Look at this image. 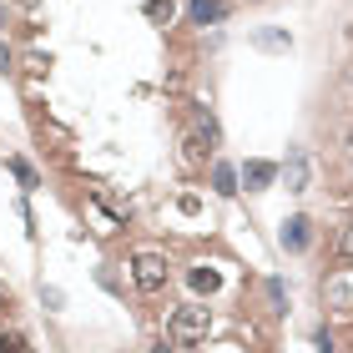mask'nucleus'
Masks as SVG:
<instances>
[{"mask_svg":"<svg viewBox=\"0 0 353 353\" xmlns=\"http://www.w3.org/2000/svg\"><path fill=\"white\" fill-rule=\"evenodd\" d=\"M132 283H137V293H167V258H157V252H137V263H132Z\"/></svg>","mask_w":353,"mask_h":353,"instance_id":"1","label":"nucleus"},{"mask_svg":"<svg viewBox=\"0 0 353 353\" xmlns=\"http://www.w3.org/2000/svg\"><path fill=\"white\" fill-rule=\"evenodd\" d=\"M207 328H212V313L207 308H176L172 313V343H202Z\"/></svg>","mask_w":353,"mask_h":353,"instance_id":"2","label":"nucleus"},{"mask_svg":"<svg viewBox=\"0 0 353 353\" xmlns=\"http://www.w3.org/2000/svg\"><path fill=\"white\" fill-rule=\"evenodd\" d=\"M283 182H288V192H308V152H303V147H293V152H288Z\"/></svg>","mask_w":353,"mask_h":353,"instance_id":"3","label":"nucleus"},{"mask_svg":"<svg viewBox=\"0 0 353 353\" xmlns=\"http://www.w3.org/2000/svg\"><path fill=\"white\" fill-rule=\"evenodd\" d=\"M308 228H313L308 217H288V222H283V248H288V252H303V248L313 243V232H308Z\"/></svg>","mask_w":353,"mask_h":353,"instance_id":"4","label":"nucleus"},{"mask_svg":"<svg viewBox=\"0 0 353 353\" xmlns=\"http://www.w3.org/2000/svg\"><path fill=\"white\" fill-rule=\"evenodd\" d=\"M228 15V0H192V26H212Z\"/></svg>","mask_w":353,"mask_h":353,"instance_id":"5","label":"nucleus"},{"mask_svg":"<svg viewBox=\"0 0 353 353\" xmlns=\"http://www.w3.org/2000/svg\"><path fill=\"white\" fill-rule=\"evenodd\" d=\"M272 176H278V167H272V162H263V157H258V162H248V167H243V182H248L252 192H258V187H268Z\"/></svg>","mask_w":353,"mask_h":353,"instance_id":"6","label":"nucleus"},{"mask_svg":"<svg viewBox=\"0 0 353 353\" xmlns=\"http://www.w3.org/2000/svg\"><path fill=\"white\" fill-rule=\"evenodd\" d=\"M192 288H197V293H217V288H222V272L217 268H192Z\"/></svg>","mask_w":353,"mask_h":353,"instance_id":"7","label":"nucleus"},{"mask_svg":"<svg viewBox=\"0 0 353 353\" xmlns=\"http://www.w3.org/2000/svg\"><path fill=\"white\" fill-rule=\"evenodd\" d=\"M237 176H243V172H232L228 162H217V167H212V187L222 192V197H232V192H237Z\"/></svg>","mask_w":353,"mask_h":353,"instance_id":"8","label":"nucleus"},{"mask_svg":"<svg viewBox=\"0 0 353 353\" xmlns=\"http://www.w3.org/2000/svg\"><path fill=\"white\" fill-rule=\"evenodd\" d=\"M252 46H263V51H288V30H258V36H252Z\"/></svg>","mask_w":353,"mask_h":353,"instance_id":"9","label":"nucleus"},{"mask_svg":"<svg viewBox=\"0 0 353 353\" xmlns=\"http://www.w3.org/2000/svg\"><path fill=\"white\" fill-rule=\"evenodd\" d=\"M328 303H339L343 313H353V288L348 283H328Z\"/></svg>","mask_w":353,"mask_h":353,"instance_id":"10","label":"nucleus"},{"mask_svg":"<svg viewBox=\"0 0 353 353\" xmlns=\"http://www.w3.org/2000/svg\"><path fill=\"white\" fill-rule=\"evenodd\" d=\"M172 10H176L172 0H147V21H157V26H167V21H172Z\"/></svg>","mask_w":353,"mask_h":353,"instance_id":"11","label":"nucleus"},{"mask_svg":"<svg viewBox=\"0 0 353 353\" xmlns=\"http://www.w3.org/2000/svg\"><path fill=\"white\" fill-rule=\"evenodd\" d=\"M10 167H15V176H21V187H26V192H30V187H41V176H36V167H30V162L10 157Z\"/></svg>","mask_w":353,"mask_h":353,"instance_id":"12","label":"nucleus"},{"mask_svg":"<svg viewBox=\"0 0 353 353\" xmlns=\"http://www.w3.org/2000/svg\"><path fill=\"white\" fill-rule=\"evenodd\" d=\"M268 303H272V313H288V288L278 278H268Z\"/></svg>","mask_w":353,"mask_h":353,"instance_id":"13","label":"nucleus"},{"mask_svg":"<svg viewBox=\"0 0 353 353\" xmlns=\"http://www.w3.org/2000/svg\"><path fill=\"white\" fill-rule=\"evenodd\" d=\"M339 258H343V263H353V222L339 232Z\"/></svg>","mask_w":353,"mask_h":353,"instance_id":"14","label":"nucleus"},{"mask_svg":"<svg viewBox=\"0 0 353 353\" xmlns=\"http://www.w3.org/2000/svg\"><path fill=\"white\" fill-rule=\"evenodd\" d=\"M0 353H30V348H26L21 333H6V339H0Z\"/></svg>","mask_w":353,"mask_h":353,"instance_id":"15","label":"nucleus"},{"mask_svg":"<svg viewBox=\"0 0 353 353\" xmlns=\"http://www.w3.org/2000/svg\"><path fill=\"white\" fill-rule=\"evenodd\" d=\"M10 61H15V56H10V46L0 41V71H10Z\"/></svg>","mask_w":353,"mask_h":353,"instance_id":"16","label":"nucleus"},{"mask_svg":"<svg viewBox=\"0 0 353 353\" xmlns=\"http://www.w3.org/2000/svg\"><path fill=\"white\" fill-rule=\"evenodd\" d=\"M318 353H333V339H328V333H318Z\"/></svg>","mask_w":353,"mask_h":353,"instance_id":"17","label":"nucleus"},{"mask_svg":"<svg viewBox=\"0 0 353 353\" xmlns=\"http://www.w3.org/2000/svg\"><path fill=\"white\" fill-rule=\"evenodd\" d=\"M21 6H26V10H36V6H41V0H21Z\"/></svg>","mask_w":353,"mask_h":353,"instance_id":"18","label":"nucleus"},{"mask_svg":"<svg viewBox=\"0 0 353 353\" xmlns=\"http://www.w3.org/2000/svg\"><path fill=\"white\" fill-rule=\"evenodd\" d=\"M152 353H172V348H167V343H157V348H152Z\"/></svg>","mask_w":353,"mask_h":353,"instance_id":"19","label":"nucleus"},{"mask_svg":"<svg viewBox=\"0 0 353 353\" xmlns=\"http://www.w3.org/2000/svg\"><path fill=\"white\" fill-rule=\"evenodd\" d=\"M0 308H6V288H0Z\"/></svg>","mask_w":353,"mask_h":353,"instance_id":"20","label":"nucleus"}]
</instances>
